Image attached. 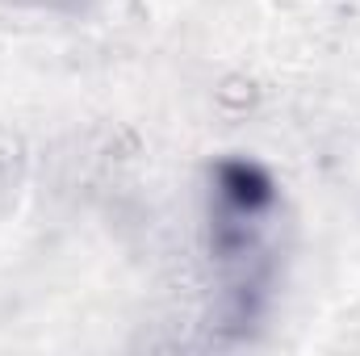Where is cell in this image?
Segmentation results:
<instances>
[{
	"instance_id": "6da1fadb",
	"label": "cell",
	"mask_w": 360,
	"mask_h": 356,
	"mask_svg": "<svg viewBox=\"0 0 360 356\" xmlns=\"http://www.w3.org/2000/svg\"><path fill=\"white\" fill-rule=\"evenodd\" d=\"M285 197L260 160L222 155L205 177V256L218 289V319L248 331L272 302L281 272Z\"/></svg>"
}]
</instances>
